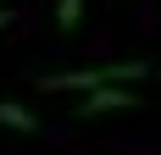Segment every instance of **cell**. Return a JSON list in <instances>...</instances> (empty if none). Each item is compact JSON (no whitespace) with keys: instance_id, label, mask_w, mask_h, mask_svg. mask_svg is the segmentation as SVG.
I'll return each mask as SVG.
<instances>
[{"instance_id":"277c9868","label":"cell","mask_w":161,"mask_h":155,"mask_svg":"<svg viewBox=\"0 0 161 155\" xmlns=\"http://www.w3.org/2000/svg\"><path fill=\"white\" fill-rule=\"evenodd\" d=\"M83 11H89V0H56V28H61V33H78L83 28Z\"/></svg>"},{"instance_id":"5b68a950","label":"cell","mask_w":161,"mask_h":155,"mask_svg":"<svg viewBox=\"0 0 161 155\" xmlns=\"http://www.w3.org/2000/svg\"><path fill=\"white\" fill-rule=\"evenodd\" d=\"M11 22H17V11H11V6H0V28H11Z\"/></svg>"},{"instance_id":"7a4b0ae2","label":"cell","mask_w":161,"mask_h":155,"mask_svg":"<svg viewBox=\"0 0 161 155\" xmlns=\"http://www.w3.org/2000/svg\"><path fill=\"white\" fill-rule=\"evenodd\" d=\"M72 111H78V116H117V111H145V105H139V94H133V89L111 83V89H89Z\"/></svg>"},{"instance_id":"6da1fadb","label":"cell","mask_w":161,"mask_h":155,"mask_svg":"<svg viewBox=\"0 0 161 155\" xmlns=\"http://www.w3.org/2000/svg\"><path fill=\"white\" fill-rule=\"evenodd\" d=\"M156 72L150 61H111V67H72V72H45L39 89L45 94H89V89H111V83H145Z\"/></svg>"},{"instance_id":"3957f363","label":"cell","mask_w":161,"mask_h":155,"mask_svg":"<svg viewBox=\"0 0 161 155\" xmlns=\"http://www.w3.org/2000/svg\"><path fill=\"white\" fill-rule=\"evenodd\" d=\"M0 127H11V133H45V122H39L22 100H0Z\"/></svg>"},{"instance_id":"8992f818","label":"cell","mask_w":161,"mask_h":155,"mask_svg":"<svg viewBox=\"0 0 161 155\" xmlns=\"http://www.w3.org/2000/svg\"><path fill=\"white\" fill-rule=\"evenodd\" d=\"M0 6H6V0H0Z\"/></svg>"}]
</instances>
